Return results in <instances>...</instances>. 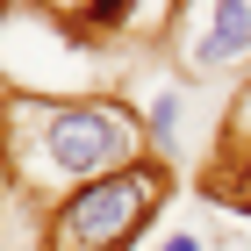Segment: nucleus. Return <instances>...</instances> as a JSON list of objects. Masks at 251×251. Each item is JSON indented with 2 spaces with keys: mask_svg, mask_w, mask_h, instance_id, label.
Instances as JSON below:
<instances>
[{
  "mask_svg": "<svg viewBox=\"0 0 251 251\" xmlns=\"http://www.w3.org/2000/svg\"><path fill=\"white\" fill-rule=\"evenodd\" d=\"M144 115L122 94H72V100H36V94H0V165L22 201L58 208L65 194L115 179L144 165Z\"/></svg>",
  "mask_w": 251,
  "mask_h": 251,
  "instance_id": "f257e3e1",
  "label": "nucleus"
},
{
  "mask_svg": "<svg viewBox=\"0 0 251 251\" xmlns=\"http://www.w3.org/2000/svg\"><path fill=\"white\" fill-rule=\"evenodd\" d=\"M173 165H129L115 179H94V187L65 194L58 208H43V230H36V251H136V237L151 230L165 201H173Z\"/></svg>",
  "mask_w": 251,
  "mask_h": 251,
  "instance_id": "f03ea898",
  "label": "nucleus"
},
{
  "mask_svg": "<svg viewBox=\"0 0 251 251\" xmlns=\"http://www.w3.org/2000/svg\"><path fill=\"white\" fill-rule=\"evenodd\" d=\"M173 58L194 86H244L251 79V0H201V15L179 22Z\"/></svg>",
  "mask_w": 251,
  "mask_h": 251,
  "instance_id": "7ed1b4c3",
  "label": "nucleus"
},
{
  "mask_svg": "<svg viewBox=\"0 0 251 251\" xmlns=\"http://www.w3.org/2000/svg\"><path fill=\"white\" fill-rule=\"evenodd\" d=\"M215 144H223V151H215L208 173H201V201H215V208H230V215H251V79L230 94Z\"/></svg>",
  "mask_w": 251,
  "mask_h": 251,
  "instance_id": "20e7f679",
  "label": "nucleus"
},
{
  "mask_svg": "<svg viewBox=\"0 0 251 251\" xmlns=\"http://www.w3.org/2000/svg\"><path fill=\"white\" fill-rule=\"evenodd\" d=\"M187 100H194V86L158 79L151 108H144V144H151V158H158V165H173V158L187 151Z\"/></svg>",
  "mask_w": 251,
  "mask_h": 251,
  "instance_id": "39448f33",
  "label": "nucleus"
},
{
  "mask_svg": "<svg viewBox=\"0 0 251 251\" xmlns=\"http://www.w3.org/2000/svg\"><path fill=\"white\" fill-rule=\"evenodd\" d=\"M151 251H208V230L201 223H173V230H158Z\"/></svg>",
  "mask_w": 251,
  "mask_h": 251,
  "instance_id": "423d86ee",
  "label": "nucleus"
},
{
  "mask_svg": "<svg viewBox=\"0 0 251 251\" xmlns=\"http://www.w3.org/2000/svg\"><path fill=\"white\" fill-rule=\"evenodd\" d=\"M208 251H251V230H230V223H215V230H208Z\"/></svg>",
  "mask_w": 251,
  "mask_h": 251,
  "instance_id": "0eeeda50",
  "label": "nucleus"
},
{
  "mask_svg": "<svg viewBox=\"0 0 251 251\" xmlns=\"http://www.w3.org/2000/svg\"><path fill=\"white\" fill-rule=\"evenodd\" d=\"M0 179H7V165H0Z\"/></svg>",
  "mask_w": 251,
  "mask_h": 251,
  "instance_id": "6e6552de",
  "label": "nucleus"
}]
</instances>
